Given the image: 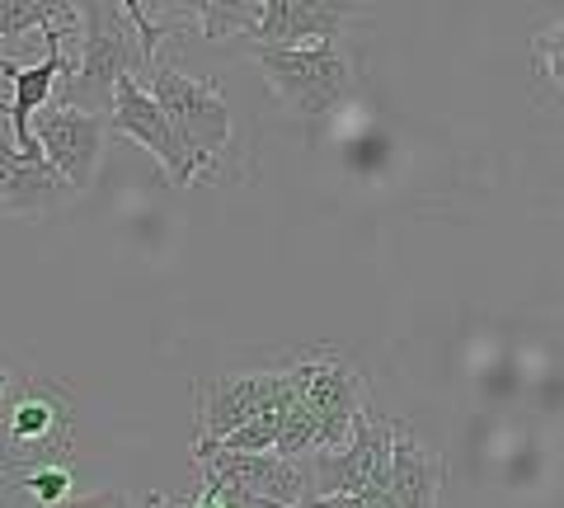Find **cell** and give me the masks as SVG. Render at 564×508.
I'll return each instance as SVG.
<instances>
[{"label":"cell","instance_id":"obj_14","mask_svg":"<svg viewBox=\"0 0 564 508\" xmlns=\"http://www.w3.org/2000/svg\"><path fill=\"white\" fill-rule=\"evenodd\" d=\"M57 20H76V6H62V0H0V39H24L29 29H47Z\"/></svg>","mask_w":564,"mask_h":508},{"label":"cell","instance_id":"obj_9","mask_svg":"<svg viewBox=\"0 0 564 508\" xmlns=\"http://www.w3.org/2000/svg\"><path fill=\"white\" fill-rule=\"evenodd\" d=\"M39 33H43V43H47V52H43L39 66H14L10 57H0V76H10V85H14L10 109H0V114H10V137H14L10 147L24 151V155H43L29 128H33V114L52 104V90H57V80H62V72H66L62 43L70 39V29H62V24H47V29H39Z\"/></svg>","mask_w":564,"mask_h":508},{"label":"cell","instance_id":"obj_12","mask_svg":"<svg viewBox=\"0 0 564 508\" xmlns=\"http://www.w3.org/2000/svg\"><path fill=\"white\" fill-rule=\"evenodd\" d=\"M386 499L395 508H437V489H443V462L423 447V437L400 424L391 433V471H386Z\"/></svg>","mask_w":564,"mask_h":508},{"label":"cell","instance_id":"obj_15","mask_svg":"<svg viewBox=\"0 0 564 508\" xmlns=\"http://www.w3.org/2000/svg\"><path fill=\"white\" fill-rule=\"evenodd\" d=\"M282 396H288V377H282ZM282 396L273 400V406H263L254 419H245L236 433H226L221 443H212V447H221V452H273L278 424H282ZM203 443H207V437H203Z\"/></svg>","mask_w":564,"mask_h":508},{"label":"cell","instance_id":"obj_20","mask_svg":"<svg viewBox=\"0 0 564 508\" xmlns=\"http://www.w3.org/2000/svg\"><path fill=\"white\" fill-rule=\"evenodd\" d=\"M147 508H193V499H165V495H151Z\"/></svg>","mask_w":564,"mask_h":508},{"label":"cell","instance_id":"obj_18","mask_svg":"<svg viewBox=\"0 0 564 508\" xmlns=\"http://www.w3.org/2000/svg\"><path fill=\"white\" fill-rule=\"evenodd\" d=\"M203 489H212V499H217L221 508H288V504H273V499H259V495H245V489H231L221 480H212L203 471Z\"/></svg>","mask_w":564,"mask_h":508},{"label":"cell","instance_id":"obj_3","mask_svg":"<svg viewBox=\"0 0 564 508\" xmlns=\"http://www.w3.org/2000/svg\"><path fill=\"white\" fill-rule=\"evenodd\" d=\"M263 80L273 85V95L288 104L296 118H325L334 104L348 99L352 90V62L339 43H311V47H254L245 43Z\"/></svg>","mask_w":564,"mask_h":508},{"label":"cell","instance_id":"obj_16","mask_svg":"<svg viewBox=\"0 0 564 508\" xmlns=\"http://www.w3.org/2000/svg\"><path fill=\"white\" fill-rule=\"evenodd\" d=\"M10 485L20 489L29 504L57 508V504L70 499V466H33V471H14Z\"/></svg>","mask_w":564,"mask_h":508},{"label":"cell","instance_id":"obj_5","mask_svg":"<svg viewBox=\"0 0 564 508\" xmlns=\"http://www.w3.org/2000/svg\"><path fill=\"white\" fill-rule=\"evenodd\" d=\"M292 396L315 414L321 424V452H334L348 443L358 414L367 410V391H362V372L352 367L339 348H311L296 363L282 367Z\"/></svg>","mask_w":564,"mask_h":508},{"label":"cell","instance_id":"obj_19","mask_svg":"<svg viewBox=\"0 0 564 508\" xmlns=\"http://www.w3.org/2000/svg\"><path fill=\"white\" fill-rule=\"evenodd\" d=\"M57 508H132V499L122 489H99V495H85V499H66Z\"/></svg>","mask_w":564,"mask_h":508},{"label":"cell","instance_id":"obj_4","mask_svg":"<svg viewBox=\"0 0 564 508\" xmlns=\"http://www.w3.org/2000/svg\"><path fill=\"white\" fill-rule=\"evenodd\" d=\"M155 109L165 114L174 142L184 147V155L198 170H212L217 155L231 142V109L217 85L207 80H193V76H180L170 62H155L151 66V90Z\"/></svg>","mask_w":564,"mask_h":508},{"label":"cell","instance_id":"obj_21","mask_svg":"<svg viewBox=\"0 0 564 508\" xmlns=\"http://www.w3.org/2000/svg\"><path fill=\"white\" fill-rule=\"evenodd\" d=\"M6 396H10V372L0 367V400H6Z\"/></svg>","mask_w":564,"mask_h":508},{"label":"cell","instance_id":"obj_6","mask_svg":"<svg viewBox=\"0 0 564 508\" xmlns=\"http://www.w3.org/2000/svg\"><path fill=\"white\" fill-rule=\"evenodd\" d=\"M362 6L339 0H245V43L254 47H311L334 43L348 20H362Z\"/></svg>","mask_w":564,"mask_h":508},{"label":"cell","instance_id":"obj_7","mask_svg":"<svg viewBox=\"0 0 564 508\" xmlns=\"http://www.w3.org/2000/svg\"><path fill=\"white\" fill-rule=\"evenodd\" d=\"M29 132H33V142H39L43 161L66 180V188L85 194V188L95 184L99 161H104V132H109V118L47 104V109H39V122H33Z\"/></svg>","mask_w":564,"mask_h":508},{"label":"cell","instance_id":"obj_2","mask_svg":"<svg viewBox=\"0 0 564 508\" xmlns=\"http://www.w3.org/2000/svg\"><path fill=\"white\" fill-rule=\"evenodd\" d=\"M76 437V400L62 381L24 377L6 410V476L33 466H66Z\"/></svg>","mask_w":564,"mask_h":508},{"label":"cell","instance_id":"obj_13","mask_svg":"<svg viewBox=\"0 0 564 508\" xmlns=\"http://www.w3.org/2000/svg\"><path fill=\"white\" fill-rule=\"evenodd\" d=\"M66 198V180L43 155H24L10 142H0V213H47Z\"/></svg>","mask_w":564,"mask_h":508},{"label":"cell","instance_id":"obj_11","mask_svg":"<svg viewBox=\"0 0 564 508\" xmlns=\"http://www.w3.org/2000/svg\"><path fill=\"white\" fill-rule=\"evenodd\" d=\"M109 128L147 147V151L155 155V161L165 165L170 184L188 188V184L203 174V170H198V165H193L188 155H184V147L174 142V132H170L165 114L155 109V99H151L147 90H141V85H137L132 76H128V80H118V90H113V109H109Z\"/></svg>","mask_w":564,"mask_h":508},{"label":"cell","instance_id":"obj_8","mask_svg":"<svg viewBox=\"0 0 564 508\" xmlns=\"http://www.w3.org/2000/svg\"><path fill=\"white\" fill-rule=\"evenodd\" d=\"M193 457L207 471L212 480L245 489V495H259V499H273V504H288V508H306V476L302 466L278 457V452H221L193 437Z\"/></svg>","mask_w":564,"mask_h":508},{"label":"cell","instance_id":"obj_17","mask_svg":"<svg viewBox=\"0 0 564 508\" xmlns=\"http://www.w3.org/2000/svg\"><path fill=\"white\" fill-rule=\"evenodd\" d=\"M560 33H564L560 24H555V29H545L541 39H536V47H532V57H536V76H541L545 85H551V90H560V43H564Z\"/></svg>","mask_w":564,"mask_h":508},{"label":"cell","instance_id":"obj_10","mask_svg":"<svg viewBox=\"0 0 564 508\" xmlns=\"http://www.w3.org/2000/svg\"><path fill=\"white\" fill-rule=\"evenodd\" d=\"M282 396V372H236L217 381H198L193 400H198V433L207 443H221L226 433H236L245 419H254L263 406H273Z\"/></svg>","mask_w":564,"mask_h":508},{"label":"cell","instance_id":"obj_1","mask_svg":"<svg viewBox=\"0 0 564 508\" xmlns=\"http://www.w3.org/2000/svg\"><path fill=\"white\" fill-rule=\"evenodd\" d=\"M76 24H80V57H70V66L62 72V99L57 104L62 109L109 118L118 80L147 76L141 47H137V29H132L122 6H76Z\"/></svg>","mask_w":564,"mask_h":508}]
</instances>
